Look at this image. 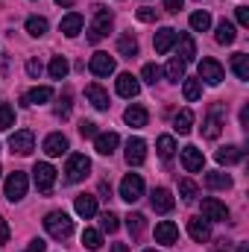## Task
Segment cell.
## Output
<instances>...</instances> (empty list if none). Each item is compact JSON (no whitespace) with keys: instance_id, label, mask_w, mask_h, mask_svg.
<instances>
[{"instance_id":"cell-1","label":"cell","mask_w":249,"mask_h":252,"mask_svg":"<svg viewBox=\"0 0 249 252\" xmlns=\"http://www.w3.org/2000/svg\"><path fill=\"white\" fill-rule=\"evenodd\" d=\"M44 229H47V235H50V238L64 241V238H70V235H73V220H70L64 211H50V214L44 217Z\"/></svg>"},{"instance_id":"cell-2","label":"cell","mask_w":249,"mask_h":252,"mask_svg":"<svg viewBox=\"0 0 249 252\" xmlns=\"http://www.w3.org/2000/svg\"><path fill=\"white\" fill-rule=\"evenodd\" d=\"M109 30H112V12H109V9H97L94 21H91V27H88V41H91V44L103 41V38L109 35Z\"/></svg>"},{"instance_id":"cell-3","label":"cell","mask_w":249,"mask_h":252,"mask_svg":"<svg viewBox=\"0 0 249 252\" xmlns=\"http://www.w3.org/2000/svg\"><path fill=\"white\" fill-rule=\"evenodd\" d=\"M88 173H91V158L82 156V153H73V156L67 158V167H64L67 182H82Z\"/></svg>"},{"instance_id":"cell-4","label":"cell","mask_w":249,"mask_h":252,"mask_svg":"<svg viewBox=\"0 0 249 252\" xmlns=\"http://www.w3.org/2000/svg\"><path fill=\"white\" fill-rule=\"evenodd\" d=\"M32 179H35V188L41 190V193H50L53 185H56V167L47 164V161H38L32 167Z\"/></svg>"},{"instance_id":"cell-5","label":"cell","mask_w":249,"mask_h":252,"mask_svg":"<svg viewBox=\"0 0 249 252\" xmlns=\"http://www.w3.org/2000/svg\"><path fill=\"white\" fill-rule=\"evenodd\" d=\"M144 196V179L138 173H126L124 182H121V199L126 202H138Z\"/></svg>"},{"instance_id":"cell-6","label":"cell","mask_w":249,"mask_h":252,"mask_svg":"<svg viewBox=\"0 0 249 252\" xmlns=\"http://www.w3.org/2000/svg\"><path fill=\"white\" fill-rule=\"evenodd\" d=\"M9 150L18 153V156H30L35 150V135L30 129H18L12 138H9Z\"/></svg>"},{"instance_id":"cell-7","label":"cell","mask_w":249,"mask_h":252,"mask_svg":"<svg viewBox=\"0 0 249 252\" xmlns=\"http://www.w3.org/2000/svg\"><path fill=\"white\" fill-rule=\"evenodd\" d=\"M202 220H208V223H226L229 220V208L220 199L208 196V199H202Z\"/></svg>"},{"instance_id":"cell-8","label":"cell","mask_w":249,"mask_h":252,"mask_svg":"<svg viewBox=\"0 0 249 252\" xmlns=\"http://www.w3.org/2000/svg\"><path fill=\"white\" fill-rule=\"evenodd\" d=\"M199 79H205L208 85H220L226 79V70L217 59H202L199 62Z\"/></svg>"},{"instance_id":"cell-9","label":"cell","mask_w":249,"mask_h":252,"mask_svg":"<svg viewBox=\"0 0 249 252\" xmlns=\"http://www.w3.org/2000/svg\"><path fill=\"white\" fill-rule=\"evenodd\" d=\"M24 193H27V173H21V170L9 173V179H6V199L9 202H21Z\"/></svg>"},{"instance_id":"cell-10","label":"cell","mask_w":249,"mask_h":252,"mask_svg":"<svg viewBox=\"0 0 249 252\" xmlns=\"http://www.w3.org/2000/svg\"><path fill=\"white\" fill-rule=\"evenodd\" d=\"M176 38H179V32H176L173 27H161V30L156 32V38H153L156 53H170V50H173V44H176Z\"/></svg>"},{"instance_id":"cell-11","label":"cell","mask_w":249,"mask_h":252,"mask_svg":"<svg viewBox=\"0 0 249 252\" xmlns=\"http://www.w3.org/2000/svg\"><path fill=\"white\" fill-rule=\"evenodd\" d=\"M182 167H185L187 173H199V170L205 167L202 150H196V147H182Z\"/></svg>"},{"instance_id":"cell-12","label":"cell","mask_w":249,"mask_h":252,"mask_svg":"<svg viewBox=\"0 0 249 252\" xmlns=\"http://www.w3.org/2000/svg\"><path fill=\"white\" fill-rule=\"evenodd\" d=\"M150 202H153V211H158V214H167V211H173V193L167 188H153L150 193Z\"/></svg>"},{"instance_id":"cell-13","label":"cell","mask_w":249,"mask_h":252,"mask_svg":"<svg viewBox=\"0 0 249 252\" xmlns=\"http://www.w3.org/2000/svg\"><path fill=\"white\" fill-rule=\"evenodd\" d=\"M144 158H147V144L141 138H129V144H126V164L138 167V164H144Z\"/></svg>"},{"instance_id":"cell-14","label":"cell","mask_w":249,"mask_h":252,"mask_svg":"<svg viewBox=\"0 0 249 252\" xmlns=\"http://www.w3.org/2000/svg\"><path fill=\"white\" fill-rule=\"evenodd\" d=\"M187 235H190L196 244H205V241L211 238V226H208V220H202V217H190V220H187Z\"/></svg>"},{"instance_id":"cell-15","label":"cell","mask_w":249,"mask_h":252,"mask_svg":"<svg viewBox=\"0 0 249 252\" xmlns=\"http://www.w3.org/2000/svg\"><path fill=\"white\" fill-rule=\"evenodd\" d=\"M88 67H91L94 76H109V73H115V59L109 53H94Z\"/></svg>"},{"instance_id":"cell-16","label":"cell","mask_w":249,"mask_h":252,"mask_svg":"<svg viewBox=\"0 0 249 252\" xmlns=\"http://www.w3.org/2000/svg\"><path fill=\"white\" fill-rule=\"evenodd\" d=\"M118 144H121L118 132H100V135L94 138V147H97L100 156H112V153L118 150Z\"/></svg>"},{"instance_id":"cell-17","label":"cell","mask_w":249,"mask_h":252,"mask_svg":"<svg viewBox=\"0 0 249 252\" xmlns=\"http://www.w3.org/2000/svg\"><path fill=\"white\" fill-rule=\"evenodd\" d=\"M179 241V229H176V223H170V220H161L158 226H156V244H176Z\"/></svg>"},{"instance_id":"cell-18","label":"cell","mask_w":249,"mask_h":252,"mask_svg":"<svg viewBox=\"0 0 249 252\" xmlns=\"http://www.w3.org/2000/svg\"><path fill=\"white\" fill-rule=\"evenodd\" d=\"M85 97H88V103H91L94 109H100V112H106V109L112 106V103H109V94H106V88H100L97 82L85 88Z\"/></svg>"},{"instance_id":"cell-19","label":"cell","mask_w":249,"mask_h":252,"mask_svg":"<svg viewBox=\"0 0 249 252\" xmlns=\"http://www.w3.org/2000/svg\"><path fill=\"white\" fill-rule=\"evenodd\" d=\"M44 153H47L50 158H56V156L67 153V138H64L62 132H53V135H47V138H44Z\"/></svg>"},{"instance_id":"cell-20","label":"cell","mask_w":249,"mask_h":252,"mask_svg":"<svg viewBox=\"0 0 249 252\" xmlns=\"http://www.w3.org/2000/svg\"><path fill=\"white\" fill-rule=\"evenodd\" d=\"M138 91H141V82H138L132 73H121V76H118V94H121V97L132 100V97H138Z\"/></svg>"},{"instance_id":"cell-21","label":"cell","mask_w":249,"mask_h":252,"mask_svg":"<svg viewBox=\"0 0 249 252\" xmlns=\"http://www.w3.org/2000/svg\"><path fill=\"white\" fill-rule=\"evenodd\" d=\"M82 24H85V21H82V15H79V12H70V15H64V18H62L59 30H62L67 38H76V35L82 32Z\"/></svg>"},{"instance_id":"cell-22","label":"cell","mask_w":249,"mask_h":252,"mask_svg":"<svg viewBox=\"0 0 249 252\" xmlns=\"http://www.w3.org/2000/svg\"><path fill=\"white\" fill-rule=\"evenodd\" d=\"M53 97V88L50 85H35V88H30L27 94H24V103L27 106H41V103H47Z\"/></svg>"},{"instance_id":"cell-23","label":"cell","mask_w":249,"mask_h":252,"mask_svg":"<svg viewBox=\"0 0 249 252\" xmlns=\"http://www.w3.org/2000/svg\"><path fill=\"white\" fill-rule=\"evenodd\" d=\"M73 208H76V214L79 217H94L97 214V196H91V193H79L76 196V202H73Z\"/></svg>"},{"instance_id":"cell-24","label":"cell","mask_w":249,"mask_h":252,"mask_svg":"<svg viewBox=\"0 0 249 252\" xmlns=\"http://www.w3.org/2000/svg\"><path fill=\"white\" fill-rule=\"evenodd\" d=\"M220 132H223V118H220V109H214V112L205 118V124H202V135H205L208 141H214V138H220Z\"/></svg>"},{"instance_id":"cell-25","label":"cell","mask_w":249,"mask_h":252,"mask_svg":"<svg viewBox=\"0 0 249 252\" xmlns=\"http://www.w3.org/2000/svg\"><path fill=\"white\" fill-rule=\"evenodd\" d=\"M176 44H179V59H182L185 64L196 59V41H193V35L182 32V35L176 38Z\"/></svg>"},{"instance_id":"cell-26","label":"cell","mask_w":249,"mask_h":252,"mask_svg":"<svg viewBox=\"0 0 249 252\" xmlns=\"http://www.w3.org/2000/svg\"><path fill=\"white\" fill-rule=\"evenodd\" d=\"M214 158H217V164H238V161L244 158V150L235 147V144H229V147H220V150L214 153Z\"/></svg>"},{"instance_id":"cell-27","label":"cell","mask_w":249,"mask_h":252,"mask_svg":"<svg viewBox=\"0 0 249 252\" xmlns=\"http://www.w3.org/2000/svg\"><path fill=\"white\" fill-rule=\"evenodd\" d=\"M124 121L129 126H135V129H141V126H147L150 115H147V109H144V106H129V109L124 112Z\"/></svg>"},{"instance_id":"cell-28","label":"cell","mask_w":249,"mask_h":252,"mask_svg":"<svg viewBox=\"0 0 249 252\" xmlns=\"http://www.w3.org/2000/svg\"><path fill=\"white\" fill-rule=\"evenodd\" d=\"M118 53H121V56H126V59L138 56V38H135L132 32H124V35L118 38Z\"/></svg>"},{"instance_id":"cell-29","label":"cell","mask_w":249,"mask_h":252,"mask_svg":"<svg viewBox=\"0 0 249 252\" xmlns=\"http://www.w3.org/2000/svg\"><path fill=\"white\" fill-rule=\"evenodd\" d=\"M214 38H217V44H232V41L238 38V32H235V24H229V21H220V24H217V32H214Z\"/></svg>"},{"instance_id":"cell-30","label":"cell","mask_w":249,"mask_h":252,"mask_svg":"<svg viewBox=\"0 0 249 252\" xmlns=\"http://www.w3.org/2000/svg\"><path fill=\"white\" fill-rule=\"evenodd\" d=\"M205 185H208L211 190H229L232 188V176L217 170V173H208V176H205Z\"/></svg>"},{"instance_id":"cell-31","label":"cell","mask_w":249,"mask_h":252,"mask_svg":"<svg viewBox=\"0 0 249 252\" xmlns=\"http://www.w3.org/2000/svg\"><path fill=\"white\" fill-rule=\"evenodd\" d=\"M182 94L187 103H196L202 97V79H182Z\"/></svg>"},{"instance_id":"cell-32","label":"cell","mask_w":249,"mask_h":252,"mask_svg":"<svg viewBox=\"0 0 249 252\" xmlns=\"http://www.w3.org/2000/svg\"><path fill=\"white\" fill-rule=\"evenodd\" d=\"M173 129H176L179 135H187V132L193 129V112H190V109H182V112L173 118Z\"/></svg>"},{"instance_id":"cell-33","label":"cell","mask_w":249,"mask_h":252,"mask_svg":"<svg viewBox=\"0 0 249 252\" xmlns=\"http://www.w3.org/2000/svg\"><path fill=\"white\" fill-rule=\"evenodd\" d=\"M232 70H235V76H238V79H244V82H247V79H249V56H247V53H235V56H232Z\"/></svg>"},{"instance_id":"cell-34","label":"cell","mask_w":249,"mask_h":252,"mask_svg":"<svg viewBox=\"0 0 249 252\" xmlns=\"http://www.w3.org/2000/svg\"><path fill=\"white\" fill-rule=\"evenodd\" d=\"M27 32H30L32 38H41V35L47 32V18H41V15L27 18Z\"/></svg>"},{"instance_id":"cell-35","label":"cell","mask_w":249,"mask_h":252,"mask_svg":"<svg viewBox=\"0 0 249 252\" xmlns=\"http://www.w3.org/2000/svg\"><path fill=\"white\" fill-rule=\"evenodd\" d=\"M156 150H158V156L167 161V158H173V153H176V141H173L170 135H161V138L156 141Z\"/></svg>"},{"instance_id":"cell-36","label":"cell","mask_w":249,"mask_h":252,"mask_svg":"<svg viewBox=\"0 0 249 252\" xmlns=\"http://www.w3.org/2000/svg\"><path fill=\"white\" fill-rule=\"evenodd\" d=\"M126 229H129L132 238H138V235L147 229V217H144V214H129V217H126Z\"/></svg>"},{"instance_id":"cell-37","label":"cell","mask_w":249,"mask_h":252,"mask_svg":"<svg viewBox=\"0 0 249 252\" xmlns=\"http://www.w3.org/2000/svg\"><path fill=\"white\" fill-rule=\"evenodd\" d=\"M164 73H167V79H170V82L185 79V62H182V59H170L167 67H164Z\"/></svg>"},{"instance_id":"cell-38","label":"cell","mask_w":249,"mask_h":252,"mask_svg":"<svg viewBox=\"0 0 249 252\" xmlns=\"http://www.w3.org/2000/svg\"><path fill=\"white\" fill-rule=\"evenodd\" d=\"M82 247H85V250H100V247H103V235H100L97 229H85V232H82Z\"/></svg>"},{"instance_id":"cell-39","label":"cell","mask_w":249,"mask_h":252,"mask_svg":"<svg viewBox=\"0 0 249 252\" xmlns=\"http://www.w3.org/2000/svg\"><path fill=\"white\" fill-rule=\"evenodd\" d=\"M67 70H70L67 59H64V56H53V62H50V76H53V79H64Z\"/></svg>"},{"instance_id":"cell-40","label":"cell","mask_w":249,"mask_h":252,"mask_svg":"<svg viewBox=\"0 0 249 252\" xmlns=\"http://www.w3.org/2000/svg\"><path fill=\"white\" fill-rule=\"evenodd\" d=\"M12 126H15V109L9 103H0V132H6Z\"/></svg>"},{"instance_id":"cell-41","label":"cell","mask_w":249,"mask_h":252,"mask_svg":"<svg viewBox=\"0 0 249 252\" xmlns=\"http://www.w3.org/2000/svg\"><path fill=\"white\" fill-rule=\"evenodd\" d=\"M190 27H193L196 32H205V30L211 27V15H208V12H193V15H190Z\"/></svg>"},{"instance_id":"cell-42","label":"cell","mask_w":249,"mask_h":252,"mask_svg":"<svg viewBox=\"0 0 249 252\" xmlns=\"http://www.w3.org/2000/svg\"><path fill=\"white\" fill-rule=\"evenodd\" d=\"M141 76H144V82H150V85H156V82H158V79H161V67H158V64H144V67H141Z\"/></svg>"},{"instance_id":"cell-43","label":"cell","mask_w":249,"mask_h":252,"mask_svg":"<svg viewBox=\"0 0 249 252\" xmlns=\"http://www.w3.org/2000/svg\"><path fill=\"white\" fill-rule=\"evenodd\" d=\"M179 193H182V199H185V202H193V199H196V193H199V188H196V182L182 179V182H179Z\"/></svg>"},{"instance_id":"cell-44","label":"cell","mask_w":249,"mask_h":252,"mask_svg":"<svg viewBox=\"0 0 249 252\" xmlns=\"http://www.w3.org/2000/svg\"><path fill=\"white\" fill-rule=\"evenodd\" d=\"M100 226H103V232H118L121 217H118V214H112V211H106V214L100 217Z\"/></svg>"},{"instance_id":"cell-45","label":"cell","mask_w":249,"mask_h":252,"mask_svg":"<svg viewBox=\"0 0 249 252\" xmlns=\"http://www.w3.org/2000/svg\"><path fill=\"white\" fill-rule=\"evenodd\" d=\"M79 135H82V138H97V135H100V132H97V124H94V121H82V124H79Z\"/></svg>"},{"instance_id":"cell-46","label":"cell","mask_w":249,"mask_h":252,"mask_svg":"<svg viewBox=\"0 0 249 252\" xmlns=\"http://www.w3.org/2000/svg\"><path fill=\"white\" fill-rule=\"evenodd\" d=\"M156 18H158V12H156V9H150V6H141V9H138V21H144V24H153Z\"/></svg>"},{"instance_id":"cell-47","label":"cell","mask_w":249,"mask_h":252,"mask_svg":"<svg viewBox=\"0 0 249 252\" xmlns=\"http://www.w3.org/2000/svg\"><path fill=\"white\" fill-rule=\"evenodd\" d=\"M56 115H59V118H67V115H70V91H64L62 94V103H59Z\"/></svg>"},{"instance_id":"cell-48","label":"cell","mask_w":249,"mask_h":252,"mask_svg":"<svg viewBox=\"0 0 249 252\" xmlns=\"http://www.w3.org/2000/svg\"><path fill=\"white\" fill-rule=\"evenodd\" d=\"M41 70H44V64L38 62V59H30V62H27V73H30L32 79H38V76H41Z\"/></svg>"},{"instance_id":"cell-49","label":"cell","mask_w":249,"mask_h":252,"mask_svg":"<svg viewBox=\"0 0 249 252\" xmlns=\"http://www.w3.org/2000/svg\"><path fill=\"white\" fill-rule=\"evenodd\" d=\"M44 250H47V244H44L41 238H35V241H30V247H27L24 252H44Z\"/></svg>"},{"instance_id":"cell-50","label":"cell","mask_w":249,"mask_h":252,"mask_svg":"<svg viewBox=\"0 0 249 252\" xmlns=\"http://www.w3.org/2000/svg\"><path fill=\"white\" fill-rule=\"evenodd\" d=\"M238 24L241 27H249V9L247 6H238Z\"/></svg>"},{"instance_id":"cell-51","label":"cell","mask_w":249,"mask_h":252,"mask_svg":"<svg viewBox=\"0 0 249 252\" xmlns=\"http://www.w3.org/2000/svg\"><path fill=\"white\" fill-rule=\"evenodd\" d=\"M9 241V223H6V217H0V247Z\"/></svg>"},{"instance_id":"cell-52","label":"cell","mask_w":249,"mask_h":252,"mask_svg":"<svg viewBox=\"0 0 249 252\" xmlns=\"http://www.w3.org/2000/svg\"><path fill=\"white\" fill-rule=\"evenodd\" d=\"M182 3H185V0H164V9H167V12H179Z\"/></svg>"},{"instance_id":"cell-53","label":"cell","mask_w":249,"mask_h":252,"mask_svg":"<svg viewBox=\"0 0 249 252\" xmlns=\"http://www.w3.org/2000/svg\"><path fill=\"white\" fill-rule=\"evenodd\" d=\"M241 126H244V129L249 126V109H247V106L241 109Z\"/></svg>"},{"instance_id":"cell-54","label":"cell","mask_w":249,"mask_h":252,"mask_svg":"<svg viewBox=\"0 0 249 252\" xmlns=\"http://www.w3.org/2000/svg\"><path fill=\"white\" fill-rule=\"evenodd\" d=\"M100 193L109 199V196H112V185H109V182H100Z\"/></svg>"},{"instance_id":"cell-55","label":"cell","mask_w":249,"mask_h":252,"mask_svg":"<svg viewBox=\"0 0 249 252\" xmlns=\"http://www.w3.org/2000/svg\"><path fill=\"white\" fill-rule=\"evenodd\" d=\"M112 252H129V247H126V244H115V247H112Z\"/></svg>"},{"instance_id":"cell-56","label":"cell","mask_w":249,"mask_h":252,"mask_svg":"<svg viewBox=\"0 0 249 252\" xmlns=\"http://www.w3.org/2000/svg\"><path fill=\"white\" fill-rule=\"evenodd\" d=\"M56 3H59V6H64V9H67V6H73L76 0H56Z\"/></svg>"},{"instance_id":"cell-57","label":"cell","mask_w":249,"mask_h":252,"mask_svg":"<svg viewBox=\"0 0 249 252\" xmlns=\"http://www.w3.org/2000/svg\"><path fill=\"white\" fill-rule=\"evenodd\" d=\"M214 252H226V241H220V244H217V250Z\"/></svg>"},{"instance_id":"cell-58","label":"cell","mask_w":249,"mask_h":252,"mask_svg":"<svg viewBox=\"0 0 249 252\" xmlns=\"http://www.w3.org/2000/svg\"><path fill=\"white\" fill-rule=\"evenodd\" d=\"M238 252H247V247H244V244H241V250H238Z\"/></svg>"},{"instance_id":"cell-59","label":"cell","mask_w":249,"mask_h":252,"mask_svg":"<svg viewBox=\"0 0 249 252\" xmlns=\"http://www.w3.org/2000/svg\"><path fill=\"white\" fill-rule=\"evenodd\" d=\"M144 252H156V250H144Z\"/></svg>"},{"instance_id":"cell-60","label":"cell","mask_w":249,"mask_h":252,"mask_svg":"<svg viewBox=\"0 0 249 252\" xmlns=\"http://www.w3.org/2000/svg\"><path fill=\"white\" fill-rule=\"evenodd\" d=\"M0 173H3V170H0Z\"/></svg>"}]
</instances>
